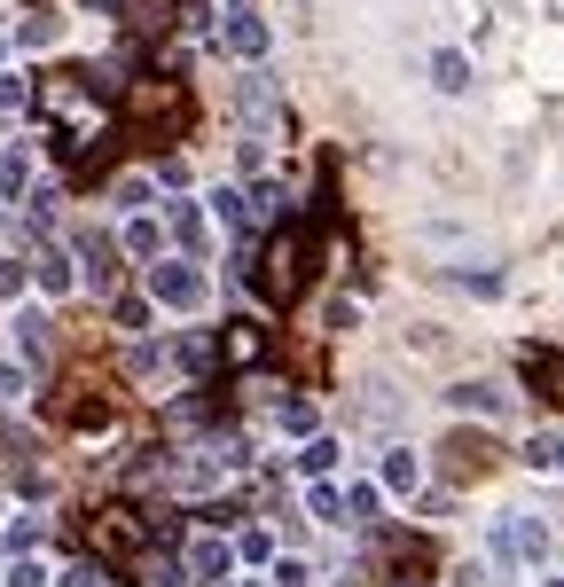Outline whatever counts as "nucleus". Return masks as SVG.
<instances>
[{
	"label": "nucleus",
	"mask_w": 564,
	"mask_h": 587,
	"mask_svg": "<svg viewBox=\"0 0 564 587\" xmlns=\"http://www.w3.org/2000/svg\"><path fill=\"white\" fill-rule=\"evenodd\" d=\"M306 282H314V235L306 227H275L267 251H259V298L282 314V306L306 298Z\"/></svg>",
	"instance_id": "1"
},
{
	"label": "nucleus",
	"mask_w": 564,
	"mask_h": 587,
	"mask_svg": "<svg viewBox=\"0 0 564 587\" xmlns=\"http://www.w3.org/2000/svg\"><path fill=\"white\" fill-rule=\"evenodd\" d=\"M126 118H134V134L149 126L157 141H181L188 134V87L181 79H134L126 87Z\"/></svg>",
	"instance_id": "2"
},
{
	"label": "nucleus",
	"mask_w": 564,
	"mask_h": 587,
	"mask_svg": "<svg viewBox=\"0 0 564 587\" xmlns=\"http://www.w3.org/2000/svg\"><path fill=\"white\" fill-rule=\"evenodd\" d=\"M141 533H149V525H141L134 509H94V517H87V548H94V556H110V564H134Z\"/></svg>",
	"instance_id": "3"
},
{
	"label": "nucleus",
	"mask_w": 564,
	"mask_h": 587,
	"mask_svg": "<svg viewBox=\"0 0 564 587\" xmlns=\"http://www.w3.org/2000/svg\"><path fill=\"white\" fill-rule=\"evenodd\" d=\"M149 290H157L165 306H188V314L204 306V274L188 267V259H165V267H149Z\"/></svg>",
	"instance_id": "4"
},
{
	"label": "nucleus",
	"mask_w": 564,
	"mask_h": 587,
	"mask_svg": "<svg viewBox=\"0 0 564 587\" xmlns=\"http://www.w3.org/2000/svg\"><path fill=\"white\" fill-rule=\"evenodd\" d=\"M439 462H447V478H486V470H494V439H478V431H455V439L439 447Z\"/></svg>",
	"instance_id": "5"
},
{
	"label": "nucleus",
	"mask_w": 564,
	"mask_h": 587,
	"mask_svg": "<svg viewBox=\"0 0 564 587\" xmlns=\"http://www.w3.org/2000/svg\"><path fill=\"white\" fill-rule=\"evenodd\" d=\"M541 548H549V533H541L533 517H517V509L494 525V556H502V564H525V556H541Z\"/></svg>",
	"instance_id": "6"
},
{
	"label": "nucleus",
	"mask_w": 564,
	"mask_h": 587,
	"mask_svg": "<svg viewBox=\"0 0 564 587\" xmlns=\"http://www.w3.org/2000/svg\"><path fill=\"white\" fill-rule=\"evenodd\" d=\"M173 16H181V0H126V32L134 40H165Z\"/></svg>",
	"instance_id": "7"
},
{
	"label": "nucleus",
	"mask_w": 564,
	"mask_h": 587,
	"mask_svg": "<svg viewBox=\"0 0 564 587\" xmlns=\"http://www.w3.org/2000/svg\"><path fill=\"white\" fill-rule=\"evenodd\" d=\"M228 47L259 63V55H267V16H259V8H235V16H228Z\"/></svg>",
	"instance_id": "8"
},
{
	"label": "nucleus",
	"mask_w": 564,
	"mask_h": 587,
	"mask_svg": "<svg viewBox=\"0 0 564 587\" xmlns=\"http://www.w3.org/2000/svg\"><path fill=\"white\" fill-rule=\"evenodd\" d=\"M525 376H533V392H541V400L564 407V353H525Z\"/></svg>",
	"instance_id": "9"
},
{
	"label": "nucleus",
	"mask_w": 564,
	"mask_h": 587,
	"mask_svg": "<svg viewBox=\"0 0 564 587\" xmlns=\"http://www.w3.org/2000/svg\"><path fill=\"white\" fill-rule=\"evenodd\" d=\"M79 259H87V282H94V290H110V282H118V251H110L102 235H79Z\"/></svg>",
	"instance_id": "10"
},
{
	"label": "nucleus",
	"mask_w": 564,
	"mask_h": 587,
	"mask_svg": "<svg viewBox=\"0 0 564 587\" xmlns=\"http://www.w3.org/2000/svg\"><path fill=\"white\" fill-rule=\"evenodd\" d=\"M447 400L470 407V415H510V392H494V384H455Z\"/></svg>",
	"instance_id": "11"
},
{
	"label": "nucleus",
	"mask_w": 564,
	"mask_h": 587,
	"mask_svg": "<svg viewBox=\"0 0 564 587\" xmlns=\"http://www.w3.org/2000/svg\"><path fill=\"white\" fill-rule=\"evenodd\" d=\"M181 572H188V580H220V572H228V548H220V541H188Z\"/></svg>",
	"instance_id": "12"
},
{
	"label": "nucleus",
	"mask_w": 564,
	"mask_h": 587,
	"mask_svg": "<svg viewBox=\"0 0 564 587\" xmlns=\"http://www.w3.org/2000/svg\"><path fill=\"white\" fill-rule=\"evenodd\" d=\"M431 79H439L447 94H463V87H470V63L455 55V47H439V55H431Z\"/></svg>",
	"instance_id": "13"
},
{
	"label": "nucleus",
	"mask_w": 564,
	"mask_h": 587,
	"mask_svg": "<svg viewBox=\"0 0 564 587\" xmlns=\"http://www.w3.org/2000/svg\"><path fill=\"white\" fill-rule=\"evenodd\" d=\"M220 353H228L235 368H251V361H259V353H267V337H259V329H243V321H235V329H228V345H220Z\"/></svg>",
	"instance_id": "14"
},
{
	"label": "nucleus",
	"mask_w": 564,
	"mask_h": 587,
	"mask_svg": "<svg viewBox=\"0 0 564 587\" xmlns=\"http://www.w3.org/2000/svg\"><path fill=\"white\" fill-rule=\"evenodd\" d=\"M173 235H181L188 251H204V212L196 204H173Z\"/></svg>",
	"instance_id": "15"
},
{
	"label": "nucleus",
	"mask_w": 564,
	"mask_h": 587,
	"mask_svg": "<svg viewBox=\"0 0 564 587\" xmlns=\"http://www.w3.org/2000/svg\"><path fill=\"white\" fill-rule=\"evenodd\" d=\"M16 337H24L32 361H47V345H55V337H47V314H24V321H16Z\"/></svg>",
	"instance_id": "16"
},
{
	"label": "nucleus",
	"mask_w": 564,
	"mask_h": 587,
	"mask_svg": "<svg viewBox=\"0 0 564 587\" xmlns=\"http://www.w3.org/2000/svg\"><path fill=\"white\" fill-rule=\"evenodd\" d=\"M329 462H337V439H306V447H298V470H306V478H322Z\"/></svg>",
	"instance_id": "17"
},
{
	"label": "nucleus",
	"mask_w": 564,
	"mask_h": 587,
	"mask_svg": "<svg viewBox=\"0 0 564 587\" xmlns=\"http://www.w3.org/2000/svg\"><path fill=\"white\" fill-rule=\"evenodd\" d=\"M384 486L408 494V486H416V454H384Z\"/></svg>",
	"instance_id": "18"
},
{
	"label": "nucleus",
	"mask_w": 564,
	"mask_h": 587,
	"mask_svg": "<svg viewBox=\"0 0 564 587\" xmlns=\"http://www.w3.org/2000/svg\"><path fill=\"white\" fill-rule=\"evenodd\" d=\"M134 251H141V259L157 251V220H134V227H126V259H134Z\"/></svg>",
	"instance_id": "19"
},
{
	"label": "nucleus",
	"mask_w": 564,
	"mask_h": 587,
	"mask_svg": "<svg viewBox=\"0 0 564 587\" xmlns=\"http://www.w3.org/2000/svg\"><path fill=\"white\" fill-rule=\"evenodd\" d=\"M40 282H47V290H71V259H63V251H47V259H40Z\"/></svg>",
	"instance_id": "20"
},
{
	"label": "nucleus",
	"mask_w": 564,
	"mask_h": 587,
	"mask_svg": "<svg viewBox=\"0 0 564 587\" xmlns=\"http://www.w3.org/2000/svg\"><path fill=\"white\" fill-rule=\"evenodd\" d=\"M118 329H134V337H141V329H149V298H118Z\"/></svg>",
	"instance_id": "21"
},
{
	"label": "nucleus",
	"mask_w": 564,
	"mask_h": 587,
	"mask_svg": "<svg viewBox=\"0 0 564 587\" xmlns=\"http://www.w3.org/2000/svg\"><path fill=\"white\" fill-rule=\"evenodd\" d=\"M306 509H314V517H322V525H337V517H345V501L329 494V486H314V494H306Z\"/></svg>",
	"instance_id": "22"
},
{
	"label": "nucleus",
	"mask_w": 564,
	"mask_h": 587,
	"mask_svg": "<svg viewBox=\"0 0 564 587\" xmlns=\"http://www.w3.org/2000/svg\"><path fill=\"white\" fill-rule=\"evenodd\" d=\"M110 196H118V204H149V181H141V173H126V181L110 188Z\"/></svg>",
	"instance_id": "23"
},
{
	"label": "nucleus",
	"mask_w": 564,
	"mask_h": 587,
	"mask_svg": "<svg viewBox=\"0 0 564 587\" xmlns=\"http://www.w3.org/2000/svg\"><path fill=\"white\" fill-rule=\"evenodd\" d=\"M94 580H102L94 564H71V572H63V587H94Z\"/></svg>",
	"instance_id": "24"
},
{
	"label": "nucleus",
	"mask_w": 564,
	"mask_h": 587,
	"mask_svg": "<svg viewBox=\"0 0 564 587\" xmlns=\"http://www.w3.org/2000/svg\"><path fill=\"white\" fill-rule=\"evenodd\" d=\"M16 102H24V87H16V79H0V110H16Z\"/></svg>",
	"instance_id": "25"
},
{
	"label": "nucleus",
	"mask_w": 564,
	"mask_h": 587,
	"mask_svg": "<svg viewBox=\"0 0 564 587\" xmlns=\"http://www.w3.org/2000/svg\"><path fill=\"white\" fill-rule=\"evenodd\" d=\"M392 587H431V580H423V572H400V580H392Z\"/></svg>",
	"instance_id": "26"
}]
</instances>
